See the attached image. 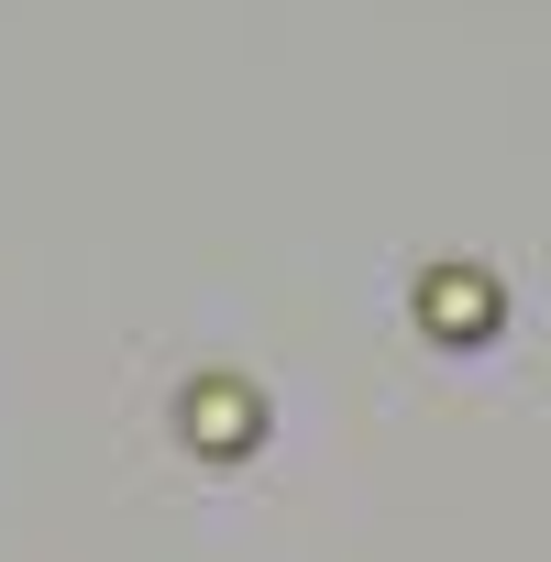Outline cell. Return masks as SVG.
Returning a JSON list of instances; mask_svg holds the SVG:
<instances>
[{"label":"cell","instance_id":"obj_1","mask_svg":"<svg viewBox=\"0 0 551 562\" xmlns=\"http://www.w3.org/2000/svg\"><path fill=\"white\" fill-rule=\"evenodd\" d=\"M496 321H507V288H496L485 265H430L419 276V331L430 342L474 353V342H496Z\"/></svg>","mask_w":551,"mask_h":562},{"label":"cell","instance_id":"obj_2","mask_svg":"<svg viewBox=\"0 0 551 562\" xmlns=\"http://www.w3.org/2000/svg\"><path fill=\"white\" fill-rule=\"evenodd\" d=\"M188 441L210 452V463H243L254 441H265V408H254V386H188Z\"/></svg>","mask_w":551,"mask_h":562}]
</instances>
